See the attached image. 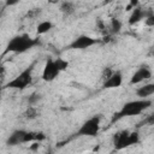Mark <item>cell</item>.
<instances>
[{
    "label": "cell",
    "instance_id": "obj_14",
    "mask_svg": "<svg viewBox=\"0 0 154 154\" xmlns=\"http://www.w3.org/2000/svg\"><path fill=\"white\" fill-rule=\"evenodd\" d=\"M60 11L64 14L70 16V14H72L75 12V5L72 2H70V1H64V2L60 4Z\"/></svg>",
    "mask_w": 154,
    "mask_h": 154
},
{
    "label": "cell",
    "instance_id": "obj_6",
    "mask_svg": "<svg viewBox=\"0 0 154 154\" xmlns=\"http://www.w3.org/2000/svg\"><path fill=\"white\" fill-rule=\"evenodd\" d=\"M100 40L99 38H94L91 36L88 35H79L78 37H76L71 43H70V48L72 49H85L89 48L96 43H99Z\"/></svg>",
    "mask_w": 154,
    "mask_h": 154
},
{
    "label": "cell",
    "instance_id": "obj_21",
    "mask_svg": "<svg viewBox=\"0 0 154 154\" xmlns=\"http://www.w3.org/2000/svg\"><path fill=\"white\" fill-rule=\"evenodd\" d=\"M38 147H40V142H31V144L29 146V149L31 152H36L38 150Z\"/></svg>",
    "mask_w": 154,
    "mask_h": 154
},
{
    "label": "cell",
    "instance_id": "obj_9",
    "mask_svg": "<svg viewBox=\"0 0 154 154\" xmlns=\"http://www.w3.org/2000/svg\"><path fill=\"white\" fill-rule=\"evenodd\" d=\"M123 83V75L120 71H113V73L103 81L102 83V88L103 89H116L119 88Z\"/></svg>",
    "mask_w": 154,
    "mask_h": 154
},
{
    "label": "cell",
    "instance_id": "obj_19",
    "mask_svg": "<svg viewBox=\"0 0 154 154\" xmlns=\"http://www.w3.org/2000/svg\"><path fill=\"white\" fill-rule=\"evenodd\" d=\"M144 19H146L144 23H146L147 26H154V14L148 16V17H146Z\"/></svg>",
    "mask_w": 154,
    "mask_h": 154
},
{
    "label": "cell",
    "instance_id": "obj_16",
    "mask_svg": "<svg viewBox=\"0 0 154 154\" xmlns=\"http://www.w3.org/2000/svg\"><path fill=\"white\" fill-rule=\"evenodd\" d=\"M54 64H55V66H57V69H58L59 72H63V71H65V70L69 67V61H66V60L63 59V58L55 59V60H54Z\"/></svg>",
    "mask_w": 154,
    "mask_h": 154
},
{
    "label": "cell",
    "instance_id": "obj_13",
    "mask_svg": "<svg viewBox=\"0 0 154 154\" xmlns=\"http://www.w3.org/2000/svg\"><path fill=\"white\" fill-rule=\"evenodd\" d=\"M52 28H53V24L51 20H42L38 23V25L36 28V32H37V35H43V34L48 32Z\"/></svg>",
    "mask_w": 154,
    "mask_h": 154
},
{
    "label": "cell",
    "instance_id": "obj_1",
    "mask_svg": "<svg viewBox=\"0 0 154 154\" xmlns=\"http://www.w3.org/2000/svg\"><path fill=\"white\" fill-rule=\"evenodd\" d=\"M152 105V101L148 99H138V100H132L123 105V107L113 116L112 123L124 118V117H132V116H138L141 114L144 109H147Z\"/></svg>",
    "mask_w": 154,
    "mask_h": 154
},
{
    "label": "cell",
    "instance_id": "obj_8",
    "mask_svg": "<svg viewBox=\"0 0 154 154\" xmlns=\"http://www.w3.org/2000/svg\"><path fill=\"white\" fill-rule=\"evenodd\" d=\"M59 73L60 72L58 71V69L54 64V60H52V59L47 60V63L45 64V67L42 70V79L45 82H52L58 77Z\"/></svg>",
    "mask_w": 154,
    "mask_h": 154
},
{
    "label": "cell",
    "instance_id": "obj_3",
    "mask_svg": "<svg viewBox=\"0 0 154 154\" xmlns=\"http://www.w3.org/2000/svg\"><path fill=\"white\" fill-rule=\"evenodd\" d=\"M140 142V135L137 131L130 132L129 130H123L118 132L114 136V148L116 150H122L125 149L130 146L137 144Z\"/></svg>",
    "mask_w": 154,
    "mask_h": 154
},
{
    "label": "cell",
    "instance_id": "obj_5",
    "mask_svg": "<svg viewBox=\"0 0 154 154\" xmlns=\"http://www.w3.org/2000/svg\"><path fill=\"white\" fill-rule=\"evenodd\" d=\"M100 123L101 117L100 116H93L91 118L87 119L78 129L77 136H87V137H95L100 131Z\"/></svg>",
    "mask_w": 154,
    "mask_h": 154
},
{
    "label": "cell",
    "instance_id": "obj_10",
    "mask_svg": "<svg viewBox=\"0 0 154 154\" xmlns=\"http://www.w3.org/2000/svg\"><path fill=\"white\" fill-rule=\"evenodd\" d=\"M25 130H14L10 137L7 138L6 143L7 146H17L20 143H24V135H25Z\"/></svg>",
    "mask_w": 154,
    "mask_h": 154
},
{
    "label": "cell",
    "instance_id": "obj_2",
    "mask_svg": "<svg viewBox=\"0 0 154 154\" xmlns=\"http://www.w3.org/2000/svg\"><path fill=\"white\" fill-rule=\"evenodd\" d=\"M35 45H37V40L31 38L28 34L17 35L7 42L6 48L4 51V55L7 53H17V54L24 53L30 48H32Z\"/></svg>",
    "mask_w": 154,
    "mask_h": 154
},
{
    "label": "cell",
    "instance_id": "obj_15",
    "mask_svg": "<svg viewBox=\"0 0 154 154\" xmlns=\"http://www.w3.org/2000/svg\"><path fill=\"white\" fill-rule=\"evenodd\" d=\"M38 116V112H37V108L34 107V106H29L26 108V111L24 112V118L31 120V119H35L36 117Z\"/></svg>",
    "mask_w": 154,
    "mask_h": 154
},
{
    "label": "cell",
    "instance_id": "obj_18",
    "mask_svg": "<svg viewBox=\"0 0 154 154\" xmlns=\"http://www.w3.org/2000/svg\"><path fill=\"white\" fill-rule=\"evenodd\" d=\"M40 100H41V94H38V93H32V94H30L29 97H28V103H29L30 106H32V105H35L36 102H38Z\"/></svg>",
    "mask_w": 154,
    "mask_h": 154
},
{
    "label": "cell",
    "instance_id": "obj_11",
    "mask_svg": "<svg viewBox=\"0 0 154 154\" xmlns=\"http://www.w3.org/2000/svg\"><path fill=\"white\" fill-rule=\"evenodd\" d=\"M146 14H147V11L146 10H142L141 7H135L132 8V12L129 17V20L128 23L130 25H135L136 23H138L140 20H142L143 18H146Z\"/></svg>",
    "mask_w": 154,
    "mask_h": 154
},
{
    "label": "cell",
    "instance_id": "obj_20",
    "mask_svg": "<svg viewBox=\"0 0 154 154\" xmlns=\"http://www.w3.org/2000/svg\"><path fill=\"white\" fill-rule=\"evenodd\" d=\"M112 73H113V70H111L109 67L103 69V71H102V79H103V81H105V79H107Z\"/></svg>",
    "mask_w": 154,
    "mask_h": 154
},
{
    "label": "cell",
    "instance_id": "obj_12",
    "mask_svg": "<svg viewBox=\"0 0 154 154\" xmlns=\"http://www.w3.org/2000/svg\"><path fill=\"white\" fill-rule=\"evenodd\" d=\"M154 94V84L153 83H148V84H144L142 87H140L137 90H136V95L140 97V99H147L148 96L153 95Z\"/></svg>",
    "mask_w": 154,
    "mask_h": 154
},
{
    "label": "cell",
    "instance_id": "obj_17",
    "mask_svg": "<svg viewBox=\"0 0 154 154\" xmlns=\"http://www.w3.org/2000/svg\"><path fill=\"white\" fill-rule=\"evenodd\" d=\"M109 28H111V31L113 34H118L120 31V29H122V22L119 19H117V18H112Z\"/></svg>",
    "mask_w": 154,
    "mask_h": 154
},
{
    "label": "cell",
    "instance_id": "obj_7",
    "mask_svg": "<svg viewBox=\"0 0 154 154\" xmlns=\"http://www.w3.org/2000/svg\"><path fill=\"white\" fill-rule=\"evenodd\" d=\"M152 77V70L147 66V65H141L131 76L130 79V84H138L146 79H149Z\"/></svg>",
    "mask_w": 154,
    "mask_h": 154
},
{
    "label": "cell",
    "instance_id": "obj_4",
    "mask_svg": "<svg viewBox=\"0 0 154 154\" xmlns=\"http://www.w3.org/2000/svg\"><path fill=\"white\" fill-rule=\"evenodd\" d=\"M31 71H32V65L24 69L19 75H17L13 79L7 82L4 88L7 89H17V90H23L25 89L30 83H31Z\"/></svg>",
    "mask_w": 154,
    "mask_h": 154
}]
</instances>
